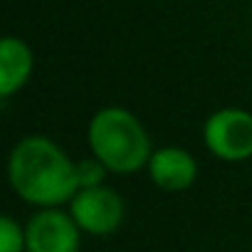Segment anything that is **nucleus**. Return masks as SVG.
Instances as JSON below:
<instances>
[{
    "instance_id": "obj_9",
    "label": "nucleus",
    "mask_w": 252,
    "mask_h": 252,
    "mask_svg": "<svg viewBox=\"0 0 252 252\" xmlns=\"http://www.w3.org/2000/svg\"><path fill=\"white\" fill-rule=\"evenodd\" d=\"M77 176H79V188H92V186H104L106 168L99 158H84L77 163Z\"/></svg>"
},
{
    "instance_id": "obj_2",
    "label": "nucleus",
    "mask_w": 252,
    "mask_h": 252,
    "mask_svg": "<svg viewBox=\"0 0 252 252\" xmlns=\"http://www.w3.org/2000/svg\"><path fill=\"white\" fill-rule=\"evenodd\" d=\"M92 156L104 163L106 171L119 176H131L149 166L154 149L144 124L124 106L99 109L87 129Z\"/></svg>"
},
{
    "instance_id": "obj_4",
    "label": "nucleus",
    "mask_w": 252,
    "mask_h": 252,
    "mask_svg": "<svg viewBox=\"0 0 252 252\" xmlns=\"http://www.w3.org/2000/svg\"><path fill=\"white\" fill-rule=\"evenodd\" d=\"M69 215L79 225L82 232L94 237H106L119 230L124 222V200L109 186L79 188L69 200Z\"/></svg>"
},
{
    "instance_id": "obj_6",
    "label": "nucleus",
    "mask_w": 252,
    "mask_h": 252,
    "mask_svg": "<svg viewBox=\"0 0 252 252\" xmlns=\"http://www.w3.org/2000/svg\"><path fill=\"white\" fill-rule=\"evenodd\" d=\"M149 176L161 190L181 193L195 183L198 163L190 151H186L181 146H163V149L154 151V156L149 161Z\"/></svg>"
},
{
    "instance_id": "obj_5",
    "label": "nucleus",
    "mask_w": 252,
    "mask_h": 252,
    "mask_svg": "<svg viewBox=\"0 0 252 252\" xmlns=\"http://www.w3.org/2000/svg\"><path fill=\"white\" fill-rule=\"evenodd\" d=\"M79 225L60 208H42L25 225L28 252H79Z\"/></svg>"
},
{
    "instance_id": "obj_8",
    "label": "nucleus",
    "mask_w": 252,
    "mask_h": 252,
    "mask_svg": "<svg viewBox=\"0 0 252 252\" xmlns=\"http://www.w3.org/2000/svg\"><path fill=\"white\" fill-rule=\"evenodd\" d=\"M0 252H28L25 227H20L10 215L0 218Z\"/></svg>"
},
{
    "instance_id": "obj_3",
    "label": "nucleus",
    "mask_w": 252,
    "mask_h": 252,
    "mask_svg": "<svg viewBox=\"0 0 252 252\" xmlns=\"http://www.w3.org/2000/svg\"><path fill=\"white\" fill-rule=\"evenodd\" d=\"M203 139L220 161L240 163L252 158V114L237 106L218 109L203 126Z\"/></svg>"
},
{
    "instance_id": "obj_1",
    "label": "nucleus",
    "mask_w": 252,
    "mask_h": 252,
    "mask_svg": "<svg viewBox=\"0 0 252 252\" xmlns=\"http://www.w3.org/2000/svg\"><path fill=\"white\" fill-rule=\"evenodd\" d=\"M13 190L30 205L57 208L79 190L77 163L47 136H25L8 158Z\"/></svg>"
},
{
    "instance_id": "obj_7",
    "label": "nucleus",
    "mask_w": 252,
    "mask_h": 252,
    "mask_svg": "<svg viewBox=\"0 0 252 252\" xmlns=\"http://www.w3.org/2000/svg\"><path fill=\"white\" fill-rule=\"evenodd\" d=\"M32 67L35 57L28 42L13 35L3 37L0 42V96L8 99L18 89H23L32 74Z\"/></svg>"
}]
</instances>
